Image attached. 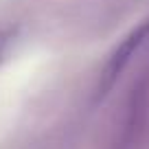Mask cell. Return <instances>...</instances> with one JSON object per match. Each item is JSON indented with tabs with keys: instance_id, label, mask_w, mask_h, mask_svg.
Here are the masks:
<instances>
[{
	"instance_id": "6da1fadb",
	"label": "cell",
	"mask_w": 149,
	"mask_h": 149,
	"mask_svg": "<svg viewBox=\"0 0 149 149\" xmlns=\"http://www.w3.org/2000/svg\"><path fill=\"white\" fill-rule=\"evenodd\" d=\"M147 33H149V24H145V26H140L138 31H134V33L125 40V42H123L121 46L114 51V55L110 57V61H107V66H105V72H103V81H101L103 94L112 88V84L116 81V77L123 72V68H125L127 61L132 59L134 51L143 44V40L147 37Z\"/></svg>"
},
{
	"instance_id": "7a4b0ae2",
	"label": "cell",
	"mask_w": 149,
	"mask_h": 149,
	"mask_svg": "<svg viewBox=\"0 0 149 149\" xmlns=\"http://www.w3.org/2000/svg\"><path fill=\"white\" fill-rule=\"evenodd\" d=\"M11 46H13V31L11 29H2L0 31V64L7 59Z\"/></svg>"
}]
</instances>
